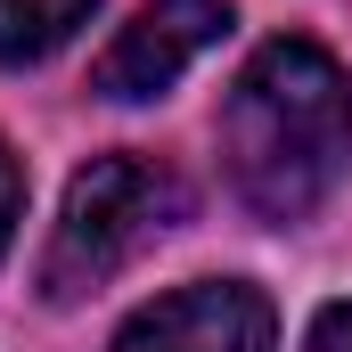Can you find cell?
Masks as SVG:
<instances>
[{"instance_id":"4","label":"cell","mask_w":352,"mask_h":352,"mask_svg":"<svg viewBox=\"0 0 352 352\" xmlns=\"http://www.w3.org/2000/svg\"><path fill=\"white\" fill-rule=\"evenodd\" d=\"M230 33V0H148L90 66V90L131 107V98H164V90Z\"/></svg>"},{"instance_id":"7","label":"cell","mask_w":352,"mask_h":352,"mask_svg":"<svg viewBox=\"0 0 352 352\" xmlns=\"http://www.w3.org/2000/svg\"><path fill=\"white\" fill-rule=\"evenodd\" d=\"M303 352H352V303H320L303 328Z\"/></svg>"},{"instance_id":"3","label":"cell","mask_w":352,"mask_h":352,"mask_svg":"<svg viewBox=\"0 0 352 352\" xmlns=\"http://www.w3.org/2000/svg\"><path fill=\"white\" fill-rule=\"evenodd\" d=\"M107 352H278V311L254 278H188L140 303Z\"/></svg>"},{"instance_id":"5","label":"cell","mask_w":352,"mask_h":352,"mask_svg":"<svg viewBox=\"0 0 352 352\" xmlns=\"http://www.w3.org/2000/svg\"><path fill=\"white\" fill-rule=\"evenodd\" d=\"M98 0H0V66H41L90 25Z\"/></svg>"},{"instance_id":"2","label":"cell","mask_w":352,"mask_h":352,"mask_svg":"<svg viewBox=\"0 0 352 352\" xmlns=\"http://www.w3.org/2000/svg\"><path fill=\"white\" fill-rule=\"evenodd\" d=\"M180 213H188V188H180L173 164L131 156V148L90 156L82 173L66 180L58 230H50V246H41V295H50V303L98 295L107 278H123V270L140 263Z\"/></svg>"},{"instance_id":"1","label":"cell","mask_w":352,"mask_h":352,"mask_svg":"<svg viewBox=\"0 0 352 352\" xmlns=\"http://www.w3.org/2000/svg\"><path fill=\"white\" fill-rule=\"evenodd\" d=\"M221 164L246 213L311 221L352 173V74L303 33L263 41L221 98Z\"/></svg>"},{"instance_id":"6","label":"cell","mask_w":352,"mask_h":352,"mask_svg":"<svg viewBox=\"0 0 352 352\" xmlns=\"http://www.w3.org/2000/svg\"><path fill=\"white\" fill-rule=\"evenodd\" d=\"M16 221H25V164H16V148L0 140V263H8V238H16Z\"/></svg>"}]
</instances>
